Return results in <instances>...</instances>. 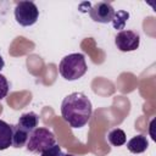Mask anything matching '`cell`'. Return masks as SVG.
<instances>
[{"instance_id": "obj_1", "label": "cell", "mask_w": 156, "mask_h": 156, "mask_svg": "<svg viewBox=\"0 0 156 156\" xmlns=\"http://www.w3.org/2000/svg\"><path fill=\"white\" fill-rule=\"evenodd\" d=\"M93 113L90 99L80 91H74L67 95L61 104V115L66 123L72 128L84 127Z\"/></svg>"}, {"instance_id": "obj_2", "label": "cell", "mask_w": 156, "mask_h": 156, "mask_svg": "<svg viewBox=\"0 0 156 156\" xmlns=\"http://www.w3.org/2000/svg\"><path fill=\"white\" fill-rule=\"evenodd\" d=\"M88 71V66L85 62V57L80 52H74L66 55L60 65H58V72L66 80H77L82 78Z\"/></svg>"}, {"instance_id": "obj_3", "label": "cell", "mask_w": 156, "mask_h": 156, "mask_svg": "<svg viewBox=\"0 0 156 156\" xmlns=\"http://www.w3.org/2000/svg\"><path fill=\"white\" fill-rule=\"evenodd\" d=\"M56 144L55 134L44 127H37L28 136L26 147L29 152L33 154H41L46 149L51 147Z\"/></svg>"}, {"instance_id": "obj_4", "label": "cell", "mask_w": 156, "mask_h": 156, "mask_svg": "<svg viewBox=\"0 0 156 156\" xmlns=\"http://www.w3.org/2000/svg\"><path fill=\"white\" fill-rule=\"evenodd\" d=\"M39 18V10L33 1H18L15 6V20L22 27L33 26Z\"/></svg>"}, {"instance_id": "obj_5", "label": "cell", "mask_w": 156, "mask_h": 156, "mask_svg": "<svg viewBox=\"0 0 156 156\" xmlns=\"http://www.w3.org/2000/svg\"><path fill=\"white\" fill-rule=\"evenodd\" d=\"M115 44L117 49L122 52L134 51L140 45V35L134 30L123 29L118 32L117 35L115 37Z\"/></svg>"}, {"instance_id": "obj_6", "label": "cell", "mask_w": 156, "mask_h": 156, "mask_svg": "<svg viewBox=\"0 0 156 156\" xmlns=\"http://www.w3.org/2000/svg\"><path fill=\"white\" fill-rule=\"evenodd\" d=\"M88 13H89L90 18L94 22H98V23H108L113 18L115 9L112 7V5L110 2L99 1V2L94 4L88 10Z\"/></svg>"}, {"instance_id": "obj_7", "label": "cell", "mask_w": 156, "mask_h": 156, "mask_svg": "<svg viewBox=\"0 0 156 156\" xmlns=\"http://www.w3.org/2000/svg\"><path fill=\"white\" fill-rule=\"evenodd\" d=\"M38 124H39V116L35 112L30 111V112L22 113L21 117L18 118V122H17L16 126L30 134L38 127Z\"/></svg>"}, {"instance_id": "obj_8", "label": "cell", "mask_w": 156, "mask_h": 156, "mask_svg": "<svg viewBox=\"0 0 156 156\" xmlns=\"http://www.w3.org/2000/svg\"><path fill=\"white\" fill-rule=\"evenodd\" d=\"M147 147H149V141L144 134H138L127 143V149L132 154H141L146 151Z\"/></svg>"}, {"instance_id": "obj_9", "label": "cell", "mask_w": 156, "mask_h": 156, "mask_svg": "<svg viewBox=\"0 0 156 156\" xmlns=\"http://www.w3.org/2000/svg\"><path fill=\"white\" fill-rule=\"evenodd\" d=\"M12 146V124L0 119V150Z\"/></svg>"}, {"instance_id": "obj_10", "label": "cell", "mask_w": 156, "mask_h": 156, "mask_svg": "<svg viewBox=\"0 0 156 156\" xmlns=\"http://www.w3.org/2000/svg\"><path fill=\"white\" fill-rule=\"evenodd\" d=\"M107 140L112 146H122L127 141V135L123 129L121 128H113L107 134Z\"/></svg>"}, {"instance_id": "obj_11", "label": "cell", "mask_w": 156, "mask_h": 156, "mask_svg": "<svg viewBox=\"0 0 156 156\" xmlns=\"http://www.w3.org/2000/svg\"><path fill=\"white\" fill-rule=\"evenodd\" d=\"M128 20H129V12H127L124 10H118V11H115V15H113L111 23H112L115 29H119V32H121L124 29Z\"/></svg>"}, {"instance_id": "obj_12", "label": "cell", "mask_w": 156, "mask_h": 156, "mask_svg": "<svg viewBox=\"0 0 156 156\" xmlns=\"http://www.w3.org/2000/svg\"><path fill=\"white\" fill-rule=\"evenodd\" d=\"M62 155H63V152L61 150V146H58L57 144L52 145L51 147L46 149L45 151H43L40 154V156H62Z\"/></svg>"}, {"instance_id": "obj_13", "label": "cell", "mask_w": 156, "mask_h": 156, "mask_svg": "<svg viewBox=\"0 0 156 156\" xmlns=\"http://www.w3.org/2000/svg\"><path fill=\"white\" fill-rule=\"evenodd\" d=\"M9 89H10V85H9V82H7L6 77L4 74H0V100L6 98V95L9 93Z\"/></svg>"}, {"instance_id": "obj_14", "label": "cell", "mask_w": 156, "mask_h": 156, "mask_svg": "<svg viewBox=\"0 0 156 156\" xmlns=\"http://www.w3.org/2000/svg\"><path fill=\"white\" fill-rule=\"evenodd\" d=\"M4 66H5V61H4V58H2V56L0 55V71L4 68Z\"/></svg>"}, {"instance_id": "obj_15", "label": "cell", "mask_w": 156, "mask_h": 156, "mask_svg": "<svg viewBox=\"0 0 156 156\" xmlns=\"http://www.w3.org/2000/svg\"><path fill=\"white\" fill-rule=\"evenodd\" d=\"M62 156H73V155H71V154H63Z\"/></svg>"}]
</instances>
